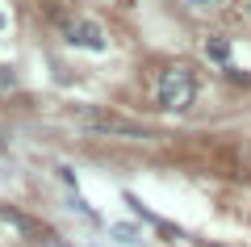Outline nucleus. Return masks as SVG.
Segmentation results:
<instances>
[{
    "label": "nucleus",
    "mask_w": 251,
    "mask_h": 247,
    "mask_svg": "<svg viewBox=\"0 0 251 247\" xmlns=\"http://www.w3.org/2000/svg\"><path fill=\"white\" fill-rule=\"evenodd\" d=\"M205 51H209V55H214V59H226V42H209V46H205Z\"/></svg>",
    "instance_id": "obj_4"
},
{
    "label": "nucleus",
    "mask_w": 251,
    "mask_h": 247,
    "mask_svg": "<svg viewBox=\"0 0 251 247\" xmlns=\"http://www.w3.org/2000/svg\"><path fill=\"white\" fill-rule=\"evenodd\" d=\"M4 84H13V76H9V71H0V88H4Z\"/></svg>",
    "instance_id": "obj_6"
},
{
    "label": "nucleus",
    "mask_w": 251,
    "mask_h": 247,
    "mask_svg": "<svg viewBox=\"0 0 251 247\" xmlns=\"http://www.w3.org/2000/svg\"><path fill=\"white\" fill-rule=\"evenodd\" d=\"M188 4H201V9H214V4H222V0H188Z\"/></svg>",
    "instance_id": "obj_5"
},
{
    "label": "nucleus",
    "mask_w": 251,
    "mask_h": 247,
    "mask_svg": "<svg viewBox=\"0 0 251 247\" xmlns=\"http://www.w3.org/2000/svg\"><path fill=\"white\" fill-rule=\"evenodd\" d=\"M67 42L88 46V51H105V34H100L97 21H75V26H67Z\"/></svg>",
    "instance_id": "obj_3"
},
{
    "label": "nucleus",
    "mask_w": 251,
    "mask_h": 247,
    "mask_svg": "<svg viewBox=\"0 0 251 247\" xmlns=\"http://www.w3.org/2000/svg\"><path fill=\"white\" fill-rule=\"evenodd\" d=\"M75 117H80L88 130H97V134H117V138H147V130H143L138 122H130V117L113 113V109H100V105H84V109H75Z\"/></svg>",
    "instance_id": "obj_2"
},
{
    "label": "nucleus",
    "mask_w": 251,
    "mask_h": 247,
    "mask_svg": "<svg viewBox=\"0 0 251 247\" xmlns=\"http://www.w3.org/2000/svg\"><path fill=\"white\" fill-rule=\"evenodd\" d=\"M193 97H197V80H193V71L188 67H168L159 71V80H155V101H159V109H172V113H180V109L193 105Z\"/></svg>",
    "instance_id": "obj_1"
}]
</instances>
